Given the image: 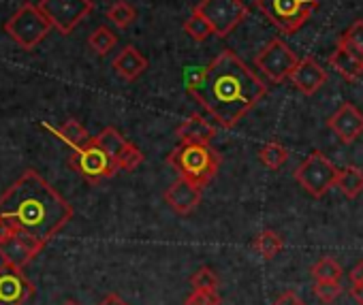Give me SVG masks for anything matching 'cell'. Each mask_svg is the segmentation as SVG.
Instances as JSON below:
<instances>
[{
    "mask_svg": "<svg viewBox=\"0 0 363 305\" xmlns=\"http://www.w3.org/2000/svg\"><path fill=\"white\" fill-rule=\"evenodd\" d=\"M186 92L223 128H233L261 103L267 94V86L242 58L225 50L206 69L195 73Z\"/></svg>",
    "mask_w": 363,
    "mask_h": 305,
    "instance_id": "obj_1",
    "label": "cell"
},
{
    "mask_svg": "<svg viewBox=\"0 0 363 305\" xmlns=\"http://www.w3.org/2000/svg\"><path fill=\"white\" fill-rule=\"evenodd\" d=\"M73 218L71 203L35 169L24 171L0 195V220L16 233L48 246Z\"/></svg>",
    "mask_w": 363,
    "mask_h": 305,
    "instance_id": "obj_2",
    "label": "cell"
},
{
    "mask_svg": "<svg viewBox=\"0 0 363 305\" xmlns=\"http://www.w3.org/2000/svg\"><path fill=\"white\" fill-rule=\"evenodd\" d=\"M220 163V154L214 147H210V143H179L167 154V165H171L179 173V178L201 188L216 178Z\"/></svg>",
    "mask_w": 363,
    "mask_h": 305,
    "instance_id": "obj_3",
    "label": "cell"
},
{
    "mask_svg": "<svg viewBox=\"0 0 363 305\" xmlns=\"http://www.w3.org/2000/svg\"><path fill=\"white\" fill-rule=\"evenodd\" d=\"M257 9L284 35H295L318 9V0H257Z\"/></svg>",
    "mask_w": 363,
    "mask_h": 305,
    "instance_id": "obj_4",
    "label": "cell"
},
{
    "mask_svg": "<svg viewBox=\"0 0 363 305\" xmlns=\"http://www.w3.org/2000/svg\"><path fill=\"white\" fill-rule=\"evenodd\" d=\"M52 22L45 18V13L37 5H22L7 22L5 33L22 47V50H35L52 30Z\"/></svg>",
    "mask_w": 363,
    "mask_h": 305,
    "instance_id": "obj_5",
    "label": "cell"
},
{
    "mask_svg": "<svg viewBox=\"0 0 363 305\" xmlns=\"http://www.w3.org/2000/svg\"><path fill=\"white\" fill-rule=\"evenodd\" d=\"M340 169L323 154V151H312V154L295 169L297 184L314 199L325 197L337 182Z\"/></svg>",
    "mask_w": 363,
    "mask_h": 305,
    "instance_id": "obj_6",
    "label": "cell"
},
{
    "mask_svg": "<svg viewBox=\"0 0 363 305\" xmlns=\"http://www.w3.org/2000/svg\"><path fill=\"white\" fill-rule=\"evenodd\" d=\"M69 163L90 184H99L103 180L113 178L116 173H120L118 163L94 141V137H92V141L88 145H84L79 149H73Z\"/></svg>",
    "mask_w": 363,
    "mask_h": 305,
    "instance_id": "obj_7",
    "label": "cell"
},
{
    "mask_svg": "<svg viewBox=\"0 0 363 305\" xmlns=\"http://www.w3.org/2000/svg\"><path fill=\"white\" fill-rule=\"evenodd\" d=\"M195 11H199L210 22L214 35L220 39L231 35L248 18V7L242 0H201Z\"/></svg>",
    "mask_w": 363,
    "mask_h": 305,
    "instance_id": "obj_8",
    "label": "cell"
},
{
    "mask_svg": "<svg viewBox=\"0 0 363 305\" xmlns=\"http://www.w3.org/2000/svg\"><path fill=\"white\" fill-rule=\"evenodd\" d=\"M297 62V54L282 39H272L255 58V67L274 84H282L284 79H289Z\"/></svg>",
    "mask_w": 363,
    "mask_h": 305,
    "instance_id": "obj_9",
    "label": "cell"
},
{
    "mask_svg": "<svg viewBox=\"0 0 363 305\" xmlns=\"http://www.w3.org/2000/svg\"><path fill=\"white\" fill-rule=\"evenodd\" d=\"M37 7L45 13V18L58 33L71 35L79 26V22H84L92 13L94 3L92 0H39Z\"/></svg>",
    "mask_w": 363,
    "mask_h": 305,
    "instance_id": "obj_10",
    "label": "cell"
},
{
    "mask_svg": "<svg viewBox=\"0 0 363 305\" xmlns=\"http://www.w3.org/2000/svg\"><path fill=\"white\" fill-rule=\"evenodd\" d=\"M35 294V284L24 269L3 263L0 265V305H24Z\"/></svg>",
    "mask_w": 363,
    "mask_h": 305,
    "instance_id": "obj_11",
    "label": "cell"
},
{
    "mask_svg": "<svg viewBox=\"0 0 363 305\" xmlns=\"http://www.w3.org/2000/svg\"><path fill=\"white\" fill-rule=\"evenodd\" d=\"M45 246H41L37 239H33L30 235L24 233H11L9 237L0 239V258L3 263L16 265L20 269H24L26 265L33 263V258L43 250Z\"/></svg>",
    "mask_w": 363,
    "mask_h": 305,
    "instance_id": "obj_12",
    "label": "cell"
},
{
    "mask_svg": "<svg viewBox=\"0 0 363 305\" xmlns=\"http://www.w3.org/2000/svg\"><path fill=\"white\" fill-rule=\"evenodd\" d=\"M327 126L344 145H350L363 134V113L352 103H342L337 111L327 120Z\"/></svg>",
    "mask_w": 363,
    "mask_h": 305,
    "instance_id": "obj_13",
    "label": "cell"
},
{
    "mask_svg": "<svg viewBox=\"0 0 363 305\" xmlns=\"http://www.w3.org/2000/svg\"><path fill=\"white\" fill-rule=\"evenodd\" d=\"M201 186L179 178L175 180L167 190H164V203L171 207V212H175L177 216H189L193 214L199 203H201Z\"/></svg>",
    "mask_w": 363,
    "mask_h": 305,
    "instance_id": "obj_14",
    "label": "cell"
},
{
    "mask_svg": "<svg viewBox=\"0 0 363 305\" xmlns=\"http://www.w3.org/2000/svg\"><path fill=\"white\" fill-rule=\"evenodd\" d=\"M289 79L301 94L312 96L327 84V71L314 58L306 56V58H299Z\"/></svg>",
    "mask_w": 363,
    "mask_h": 305,
    "instance_id": "obj_15",
    "label": "cell"
},
{
    "mask_svg": "<svg viewBox=\"0 0 363 305\" xmlns=\"http://www.w3.org/2000/svg\"><path fill=\"white\" fill-rule=\"evenodd\" d=\"M175 134L179 137L182 143H210L216 137V126L210 124L203 115L193 113L191 117H186L175 130Z\"/></svg>",
    "mask_w": 363,
    "mask_h": 305,
    "instance_id": "obj_16",
    "label": "cell"
},
{
    "mask_svg": "<svg viewBox=\"0 0 363 305\" xmlns=\"http://www.w3.org/2000/svg\"><path fill=\"white\" fill-rule=\"evenodd\" d=\"M147 69V58L133 45H126L116 58H113V71L126 79V81H135L139 79Z\"/></svg>",
    "mask_w": 363,
    "mask_h": 305,
    "instance_id": "obj_17",
    "label": "cell"
},
{
    "mask_svg": "<svg viewBox=\"0 0 363 305\" xmlns=\"http://www.w3.org/2000/svg\"><path fill=\"white\" fill-rule=\"evenodd\" d=\"M329 64H331V69H335L337 75H342L348 81H357L363 75V60L357 58L354 54H350L342 45H337L335 52L329 56Z\"/></svg>",
    "mask_w": 363,
    "mask_h": 305,
    "instance_id": "obj_18",
    "label": "cell"
},
{
    "mask_svg": "<svg viewBox=\"0 0 363 305\" xmlns=\"http://www.w3.org/2000/svg\"><path fill=\"white\" fill-rule=\"evenodd\" d=\"M45 128L52 130L54 134H58V139L69 143L73 149H79V147H84V145H88L92 141V137L88 134V130L84 128V124L79 120H67L60 128H54V126L45 124Z\"/></svg>",
    "mask_w": 363,
    "mask_h": 305,
    "instance_id": "obj_19",
    "label": "cell"
},
{
    "mask_svg": "<svg viewBox=\"0 0 363 305\" xmlns=\"http://www.w3.org/2000/svg\"><path fill=\"white\" fill-rule=\"evenodd\" d=\"M335 188L346 199H357L363 192V171L359 167H344V169H340Z\"/></svg>",
    "mask_w": 363,
    "mask_h": 305,
    "instance_id": "obj_20",
    "label": "cell"
},
{
    "mask_svg": "<svg viewBox=\"0 0 363 305\" xmlns=\"http://www.w3.org/2000/svg\"><path fill=\"white\" fill-rule=\"evenodd\" d=\"M94 141L107 151V154H109L116 163H118V159L122 156V151L128 147V143H130V141H126L113 126L103 128V130L94 137ZM118 169H120V167H118Z\"/></svg>",
    "mask_w": 363,
    "mask_h": 305,
    "instance_id": "obj_21",
    "label": "cell"
},
{
    "mask_svg": "<svg viewBox=\"0 0 363 305\" xmlns=\"http://www.w3.org/2000/svg\"><path fill=\"white\" fill-rule=\"evenodd\" d=\"M284 248V241L278 233L274 231H261L255 239H252V250L263 258V260H272L276 254H280Z\"/></svg>",
    "mask_w": 363,
    "mask_h": 305,
    "instance_id": "obj_22",
    "label": "cell"
},
{
    "mask_svg": "<svg viewBox=\"0 0 363 305\" xmlns=\"http://www.w3.org/2000/svg\"><path fill=\"white\" fill-rule=\"evenodd\" d=\"M259 161H261L267 169L278 171V169H282L284 163L289 161V149H286L282 143H278V141H269V143H265V145L259 149Z\"/></svg>",
    "mask_w": 363,
    "mask_h": 305,
    "instance_id": "obj_23",
    "label": "cell"
},
{
    "mask_svg": "<svg viewBox=\"0 0 363 305\" xmlns=\"http://www.w3.org/2000/svg\"><path fill=\"white\" fill-rule=\"evenodd\" d=\"M107 20H109L116 28L124 30V28H128V26L137 20V11H135L133 5L126 3V0H116V3L107 9Z\"/></svg>",
    "mask_w": 363,
    "mask_h": 305,
    "instance_id": "obj_24",
    "label": "cell"
},
{
    "mask_svg": "<svg viewBox=\"0 0 363 305\" xmlns=\"http://www.w3.org/2000/svg\"><path fill=\"white\" fill-rule=\"evenodd\" d=\"M314 280L320 282H340V277L344 275V269L340 267V263L331 256H323L320 260H316L310 269Z\"/></svg>",
    "mask_w": 363,
    "mask_h": 305,
    "instance_id": "obj_25",
    "label": "cell"
},
{
    "mask_svg": "<svg viewBox=\"0 0 363 305\" xmlns=\"http://www.w3.org/2000/svg\"><path fill=\"white\" fill-rule=\"evenodd\" d=\"M184 33H186L193 41L201 43V41H208V39L214 35V28L210 26V22H208L199 11L193 9L191 18L184 22Z\"/></svg>",
    "mask_w": 363,
    "mask_h": 305,
    "instance_id": "obj_26",
    "label": "cell"
},
{
    "mask_svg": "<svg viewBox=\"0 0 363 305\" xmlns=\"http://www.w3.org/2000/svg\"><path fill=\"white\" fill-rule=\"evenodd\" d=\"M118 43V37L113 35V30H109L107 26H99L90 37H88V45L94 54L99 56H107Z\"/></svg>",
    "mask_w": 363,
    "mask_h": 305,
    "instance_id": "obj_27",
    "label": "cell"
},
{
    "mask_svg": "<svg viewBox=\"0 0 363 305\" xmlns=\"http://www.w3.org/2000/svg\"><path fill=\"white\" fill-rule=\"evenodd\" d=\"M337 45L346 47L350 54L363 60V20H357L350 24V28L340 37Z\"/></svg>",
    "mask_w": 363,
    "mask_h": 305,
    "instance_id": "obj_28",
    "label": "cell"
},
{
    "mask_svg": "<svg viewBox=\"0 0 363 305\" xmlns=\"http://www.w3.org/2000/svg\"><path fill=\"white\" fill-rule=\"evenodd\" d=\"M218 284H220V280H218V275H216L210 267L197 269V271L193 273V277H191V286H193L195 290H216Z\"/></svg>",
    "mask_w": 363,
    "mask_h": 305,
    "instance_id": "obj_29",
    "label": "cell"
},
{
    "mask_svg": "<svg viewBox=\"0 0 363 305\" xmlns=\"http://www.w3.org/2000/svg\"><path fill=\"white\" fill-rule=\"evenodd\" d=\"M143 151L139 147H135L133 143H128V147L122 151V156L118 159V167L120 171H135L141 163H143Z\"/></svg>",
    "mask_w": 363,
    "mask_h": 305,
    "instance_id": "obj_30",
    "label": "cell"
},
{
    "mask_svg": "<svg viewBox=\"0 0 363 305\" xmlns=\"http://www.w3.org/2000/svg\"><path fill=\"white\" fill-rule=\"evenodd\" d=\"M314 294L323 301V303H333L340 294H342V284L340 282H320V280H316L314 282Z\"/></svg>",
    "mask_w": 363,
    "mask_h": 305,
    "instance_id": "obj_31",
    "label": "cell"
},
{
    "mask_svg": "<svg viewBox=\"0 0 363 305\" xmlns=\"http://www.w3.org/2000/svg\"><path fill=\"white\" fill-rule=\"evenodd\" d=\"M184 305H220V294L216 290H193Z\"/></svg>",
    "mask_w": 363,
    "mask_h": 305,
    "instance_id": "obj_32",
    "label": "cell"
},
{
    "mask_svg": "<svg viewBox=\"0 0 363 305\" xmlns=\"http://www.w3.org/2000/svg\"><path fill=\"white\" fill-rule=\"evenodd\" d=\"M301 303H303V301H301L295 292H284L274 305H301Z\"/></svg>",
    "mask_w": 363,
    "mask_h": 305,
    "instance_id": "obj_33",
    "label": "cell"
},
{
    "mask_svg": "<svg viewBox=\"0 0 363 305\" xmlns=\"http://www.w3.org/2000/svg\"><path fill=\"white\" fill-rule=\"evenodd\" d=\"M348 277H350V282H352V284H359V282H363V260L354 263V267L348 271Z\"/></svg>",
    "mask_w": 363,
    "mask_h": 305,
    "instance_id": "obj_34",
    "label": "cell"
},
{
    "mask_svg": "<svg viewBox=\"0 0 363 305\" xmlns=\"http://www.w3.org/2000/svg\"><path fill=\"white\" fill-rule=\"evenodd\" d=\"M350 297H352L359 305H363V282L350 286Z\"/></svg>",
    "mask_w": 363,
    "mask_h": 305,
    "instance_id": "obj_35",
    "label": "cell"
},
{
    "mask_svg": "<svg viewBox=\"0 0 363 305\" xmlns=\"http://www.w3.org/2000/svg\"><path fill=\"white\" fill-rule=\"evenodd\" d=\"M99 305H128V303H124L118 294H107Z\"/></svg>",
    "mask_w": 363,
    "mask_h": 305,
    "instance_id": "obj_36",
    "label": "cell"
},
{
    "mask_svg": "<svg viewBox=\"0 0 363 305\" xmlns=\"http://www.w3.org/2000/svg\"><path fill=\"white\" fill-rule=\"evenodd\" d=\"M62 305H79V303H75V301H65Z\"/></svg>",
    "mask_w": 363,
    "mask_h": 305,
    "instance_id": "obj_37",
    "label": "cell"
},
{
    "mask_svg": "<svg viewBox=\"0 0 363 305\" xmlns=\"http://www.w3.org/2000/svg\"><path fill=\"white\" fill-rule=\"evenodd\" d=\"M301 305H306V303H301Z\"/></svg>",
    "mask_w": 363,
    "mask_h": 305,
    "instance_id": "obj_38",
    "label": "cell"
}]
</instances>
